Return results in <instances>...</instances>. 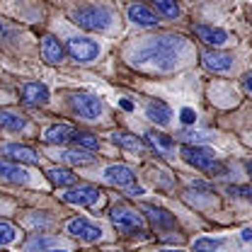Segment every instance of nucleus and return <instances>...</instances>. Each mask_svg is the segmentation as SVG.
Wrapping results in <instances>:
<instances>
[{"label":"nucleus","mask_w":252,"mask_h":252,"mask_svg":"<svg viewBox=\"0 0 252 252\" xmlns=\"http://www.w3.org/2000/svg\"><path fill=\"white\" fill-rule=\"evenodd\" d=\"M187 51V39L180 34H162L146 39L131 56L136 65H151L156 70H172Z\"/></svg>","instance_id":"nucleus-1"},{"label":"nucleus","mask_w":252,"mask_h":252,"mask_svg":"<svg viewBox=\"0 0 252 252\" xmlns=\"http://www.w3.org/2000/svg\"><path fill=\"white\" fill-rule=\"evenodd\" d=\"M70 17H73V22L78 27H83L88 32H107L112 27V22H114L112 10H107L104 5H83Z\"/></svg>","instance_id":"nucleus-2"},{"label":"nucleus","mask_w":252,"mask_h":252,"mask_svg":"<svg viewBox=\"0 0 252 252\" xmlns=\"http://www.w3.org/2000/svg\"><path fill=\"white\" fill-rule=\"evenodd\" d=\"M109 216H112V223L119 233H124V235H146V220L133 209H128L124 204H117V206H112Z\"/></svg>","instance_id":"nucleus-3"},{"label":"nucleus","mask_w":252,"mask_h":252,"mask_svg":"<svg viewBox=\"0 0 252 252\" xmlns=\"http://www.w3.org/2000/svg\"><path fill=\"white\" fill-rule=\"evenodd\" d=\"M182 158H185V162L194 165V167L201 170V172H209V175H223V172H225V165L219 162V158L214 156V151H209V148L185 146V148H182Z\"/></svg>","instance_id":"nucleus-4"},{"label":"nucleus","mask_w":252,"mask_h":252,"mask_svg":"<svg viewBox=\"0 0 252 252\" xmlns=\"http://www.w3.org/2000/svg\"><path fill=\"white\" fill-rule=\"evenodd\" d=\"M70 107H73V112H75L80 119H85V122H97V119L102 117V109H104L102 99L94 97V94H88V93L73 94V97H70Z\"/></svg>","instance_id":"nucleus-5"},{"label":"nucleus","mask_w":252,"mask_h":252,"mask_svg":"<svg viewBox=\"0 0 252 252\" xmlns=\"http://www.w3.org/2000/svg\"><path fill=\"white\" fill-rule=\"evenodd\" d=\"M65 51L70 54V59L75 63H90L99 56V44L88 36H73V39H68Z\"/></svg>","instance_id":"nucleus-6"},{"label":"nucleus","mask_w":252,"mask_h":252,"mask_svg":"<svg viewBox=\"0 0 252 252\" xmlns=\"http://www.w3.org/2000/svg\"><path fill=\"white\" fill-rule=\"evenodd\" d=\"M65 230H68L73 238L83 240V243H97V240L102 238V228H99V225H94L93 220L83 219V216L68 220V223H65Z\"/></svg>","instance_id":"nucleus-7"},{"label":"nucleus","mask_w":252,"mask_h":252,"mask_svg":"<svg viewBox=\"0 0 252 252\" xmlns=\"http://www.w3.org/2000/svg\"><path fill=\"white\" fill-rule=\"evenodd\" d=\"M143 214H146V219L153 223V228L160 230V233H172V230L180 228V225H177V219H175L170 211L156 206V204H146V206H143Z\"/></svg>","instance_id":"nucleus-8"},{"label":"nucleus","mask_w":252,"mask_h":252,"mask_svg":"<svg viewBox=\"0 0 252 252\" xmlns=\"http://www.w3.org/2000/svg\"><path fill=\"white\" fill-rule=\"evenodd\" d=\"M99 196H102V191L93 187V185H78V187L68 189L63 194V201L75 204V206H93V204L99 201Z\"/></svg>","instance_id":"nucleus-9"},{"label":"nucleus","mask_w":252,"mask_h":252,"mask_svg":"<svg viewBox=\"0 0 252 252\" xmlns=\"http://www.w3.org/2000/svg\"><path fill=\"white\" fill-rule=\"evenodd\" d=\"M104 180L109 182V185H114V187H131L133 182H136V172L128 167V165H109L107 170H104Z\"/></svg>","instance_id":"nucleus-10"},{"label":"nucleus","mask_w":252,"mask_h":252,"mask_svg":"<svg viewBox=\"0 0 252 252\" xmlns=\"http://www.w3.org/2000/svg\"><path fill=\"white\" fill-rule=\"evenodd\" d=\"M20 97L27 107H41L49 102V88L44 83H27V85H22Z\"/></svg>","instance_id":"nucleus-11"},{"label":"nucleus","mask_w":252,"mask_h":252,"mask_svg":"<svg viewBox=\"0 0 252 252\" xmlns=\"http://www.w3.org/2000/svg\"><path fill=\"white\" fill-rule=\"evenodd\" d=\"M2 156H7L15 162H27V165H36L39 162V153L34 148H30V146H25V143H7V146H2Z\"/></svg>","instance_id":"nucleus-12"},{"label":"nucleus","mask_w":252,"mask_h":252,"mask_svg":"<svg viewBox=\"0 0 252 252\" xmlns=\"http://www.w3.org/2000/svg\"><path fill=\"white\" fill-rule=\"evenodd\" d=\"M201 61L204 65L209 68V70H214V73H225V70H230L233 68V56L230 54H225V51H204L201 54Z\"/></svg>","instance_id":"nucleus-13"},{"label":"nucleus","mask_w":252,"mask_h":252,"mask_svg":"<svg viewBox=\"0 0 252 252\" xmlns=\"http://www.w3.org/2000/svg\"><path fill=\"white\" fill-rule=\"evenodd\" d=\"M128 20L133 25H141V27H156L158 25V15L143 2H133L128 5Z\"/></svg>","instance_id":"nucleus-14"},{"label":"nucleus","mask_w":252,"mask_h":252,"mask_svg":"<svg viewBox=\"0 0 252 252\" xmlns=\"http://www.w3.org/2000/svg\"><path fill=\"white\" fill-rule=\"evenodd\" d=\"M73 136H75V128L70 124H54L44 131V143H49V146H63V143L73 141Z\"/></svg>","instance_id":"nucleus-15"},{"label":"nucleus","mask_w":252,"mask_h":252,"mask_svg":"<svg viewBox=\"0 0 252 252\" xmlns=\"http://www.w3.org/2000/svg\"><path fill=\"white\" fill-rule=\"evenodd\" d=\"M0 180H7V182H15V185H25L30 180V172L22 165L0 158Z\"/></svg>","instance_id":"nucleus-16"},{"label":"nucleus","mask_w":252,"mask_h":252,"mask_svg":"<svg viewBox=\"0 0 252 252\" xmlns=\"http://www.w3.org/2000/svg\"><path fill=\"white\" fill-rule=\"evenodd\" d=\"M194 34L209 44V46H223L228 41V32L220 30V27H209V25H194Z\"/></svg>","instance_id":"nucleus-17"},{"label":"nucleus","mask_w":252,"mask_h":252,"mask_svg":"<svg viewBox=\"0 0 252 252\" xmlns=\"http://www.w3.org/2000/svg\"><path fill=\"white\" fill-rule=\"evenodd\" d=\"M41 56H44L46 63H61L63 56H65V49H63V44L56 36L46 34V36L41 39Z\"/></svg>","instance_id":"nucleus-18"},{"label":"nucleus","mask_w":252,"mask_h":252,"mask_svg":"<svg viewBox=\"0 0 252 252\" xmlns=\"http://www.w3.org/2000/svg\"><path fill=\"white\" fill-rule=\"evenodd\" d=\"M146 141H148L151 148H156L158 153H162V156H172L175 153V141L170 136L160 133V131H148L146 133Z\"/></svg>","instance_id":"nucleus-19"},{"label":"nucleus","mask_w":252,"mask_h":252,"mask_svg":"<svg viewBox=\"0 0 252 252\" xmlns=\"http://www.w3.org/2000/svg\"><path fill=\"white\" fill-rule=\"evenodd\" d=\"M146 117H148V119H151L153 124L165 126L167 122H170L172 112H170V107H167L165 102L156 99V102H148V107H146Z\"/></svg>","instance_id":"nucleus-20"},{"label":"nucleus","mask_w":252,"mask_h":252,"mask_svg":"<svg viewBox=\"0 0 252 252\" xmlns=\"http://www.w3.org/2000/svg\"><path fill=\"white\" fill-rule=\"evenodd\" d=\"M0 128H7V131H25V128H27V119H25L22 114L0 109Z\"/></svg>","instance_id":"nucleus-21"},{"label":"nucleus","mask_w":252,"mask_h":252,"mask_svg":"<svg viewBox=\"0 0 252 252\" xmlns=\"http://www.w3.org/2000/svg\"><path fill=\"white\" fill-rule=\"evenodd\" d=\"M112 143L119 146V148H126V151H141L143 148V141L133 133H126V131H114L112 133Z\"/></svg>","instance_id":"nucleus-22"},{"label":"nucleus","mask_w":252,"mask_h":252,"mask_svg":"<svg viewBox=\"0 0 252 252\" xmlns=\"http://www.w3.org/2000/svg\"><path fill=\"white\" fill-rule=\"evenodd\" d=\"M46 177L56 187H73L75 185V175L70 170H65V167H51V170H46Z\"/></svg>","instance_id":"nucleus-23"},{"label":"nucleus","mask_w":252,"mask_h":252,"mask_svg":"<svg viewBox=\"0 0 252 252\" xmlns=\"http://www.w3.org/2000/svg\"><path fill=\"white\" fill-rule=\"evenodd\" d=\"M56 243H59L56 238H51V235H41V233H39V235H32L30 240H27L25 250L27 252H51Z\"/></svg>","instance_id":"nucleus-24"},{"label":"nucleus","mask_w":252,"mask_h":252,"mask_svg":"<svg viewBox=\"0 0 252 252\" xmlns=\"http://www.w3.org/2000/svg\"><path fill=\"white\" fill-rule=\"evenodd\" d=\"M73 141H75V146L83 148V151H99V138L93 136V133H88V131H75Z\"/></svg>","instance_id":"nucleus-25"},{"label":"nucleus","mask_w":252,"mask_h":252,"mask_svg":"<svg viewBox=\"0 0 252 252\" xmlns=\"http://www.w3.org/2000/svg\"><path fill=\"white\" fill-rule=\"evenodd\" d=\"M61 158L65 162H70V165H90V162H94V156H90V153L83 151V148H78V151H65Z\"/></svg>","instance_id":"nucleus-26"},{"label":"nucleus","mask_w":252,"mask_h":252,"mask_svg":"<svg viewBox=\"0 0 252 252\" xmlns=\"http://www.w3.org/2000/svg\"><path fill=\"white\" fill-rule=\"evenodd\" d=\"M153 5H156V10L160 15H165V17H180V5H177V0H153Z\"/></svg>","instance_id":"nucleus-27"},{"label":"nucleus","mask_w":252,"mask_h":252,"mask_svg":"<svg viewBox=\"0 0 252 252\" xmlns=\"http://www.w3.org/2000/svg\"><path fill=\"white\" fill-rule=\"evenodd\" d=\"M223 245V238H199L194 240V252H216Z\"/></svg>","instance_id":"nucleus-28"},{"label":"nucleus","mask_w":252,"mask_h":252,"mask_svg":"<svg viewBox=\"0 0 252 252\" xmlns=\"http://www.w3.org/2000/svg\"><path fill=\"white\" fill-rule=\"evenodd\" d=\"M15 240H17V228L12 223H7V220H0V248L10 245Z\"/></svg>","instance_id":"nucleus-29"},{"label":"nucleus","mask_w":252,"mask_h":252,"mask_svg":"<svg viewBox=\"0 0 252 252\" xmlns=\"http://www.w3.org/2000/svg\"><path fill=\"white\" fill-rule=\"evenodd\" d=\"M228 194H233V196H245V199H252V187H228Z\"/></svg>","instance_id":"nucleus-30"},{"label":"nucleus","mask_w":252,"mask_h":252,"mask_svg":"<svg viewBox=\"0 0 252 252\" xmlns=\"http://www.w3.org/2000/svg\"><path fill=\"white\" fill-rule=\"evenodd\" d=\"M180 119H182V124H194L196 122V114H194V109H189V107H185L182 112H180Z\"/></svg>","instance_id":"nucleus-31"},{"label":"nucleus","mask_w":252,"mask_h":252,"mask_svg":"<svg viewBox=\"0 0 252 252\" xmlns=\"http://www.w3.org/2000/svg\"><path fill=\"white\" fill-rule=\"evenodd\" d=\"M180 136H185V138H189V141H194V146H196L199 141H206V138H209V136H206V133H201V131H196V133H194V131H191V133H187V131H182Z\"/></svg>","instance_id":"nucleus-32"},{"label":"nucleus","mask_w":252,"mask_h":252,"mask_svg":"<svg viewBox=\"0 0 252 252\" xmlns=\"http://www.w3.org/2000/svg\"><path fill=\"white\" fill-rule=\"evenodd\" d=\"M243 88H245V90L252 94V70L248 73V75H245V78H243Z\"/></svg>","instance_id":"nucleus-33"},{"label":"nucleus","mask_w":252,"mask_h":252,"mask_svg":"<svg viewBox=\"0 0 252 252\" xmlns=\"http://www.w3.org/2000/svg\"><path fill=\"white\" fill-rule=\"evenodd\" d=\"M128 194H133V196H141V194H143V189H141V187H133V185H131V187H128Z\"/></svg>","instance_id":"nucleus-34"},{"label":"nucleus","mask_w":252,"mask_h":252,"mask_svg":"<svg viewBox=\"0 0 252 252\" xmlns=\"http://www.w3.org/2000/svg\"><path fill=\"white\" fill-rule=\"evenodd\" d=\"M240 238H243V240H245V243H248V240H252V228H245V230H243V235H240Z\"/></svg>","instance_id":"nucleus-35"},{"label":"nucleus","mask_w":252,"mask_h":252,"mask_svg":"<svg viewBox=\"0 0 252 252\" xmlns=\"http://www.w3.org/2000/svg\"><path fill=\"white\" fill-rule=\"evenodd\" d=\"M122 109H126V112H131V109H133V104H131L128 99H122Z\"/></svg>","instance_id":"nucleus-36"},{"label":"nucleus","mask_w":252,"mask_h":252,"mask_svg":"<svg viewBox=\"0 0 252 252\" xmlns=\"http://www.w3.org/2000/svg\"><path fill=\"white\" fill-rule=\"evenodd\" d=\"M248 172H250V177H252V162H248Z\"/></svg>","instance_id":"nucleus-37"},{"label":"nucleus","mask_w":252,"mask_h":252,"mask_svg":"<svg viewBox=\"0 0 252 252\" xmlns=\"http://www.w3.org/2000/svg\"><path fill=\"white\" fill-rule=\"evenodd\" d=\"M162 252H185V250H162Z\"/></svg>","instance_id":"nucleus-38"},{"label":"nucleus","mask_w":252,"mask_h":252,"mask_svg":"<svg viewBox=\"0 0 252 252\" xmlns=\"http://www.w3.org/2000/svg\"><path fill=\"white\" fill-rule=\"evenodd\" d=\"M51 252H68V250H51Z\"/></svg>","instance_id":"nucleus-39"}]
</instances>
